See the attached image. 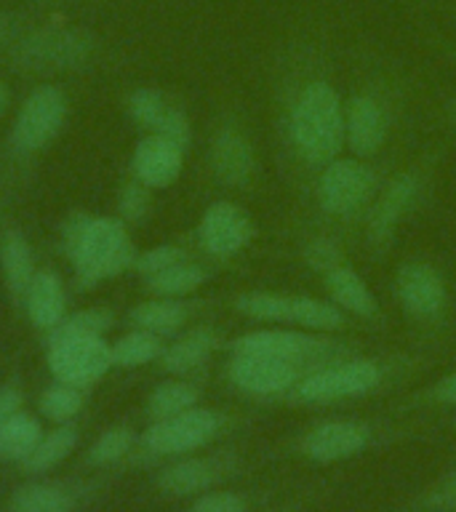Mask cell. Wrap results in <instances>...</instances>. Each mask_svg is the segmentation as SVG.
I'll use <instances>...</instances> for the list:
<instances>
[{
  "label": "cell",
  "instance_id": "obj_1",
  "mask_svg": "<svg viewBox=\"0 0 456 512\" xmlns=\"http://www.w3.org/2000/svg\"><path fill=\"white\" fill-rule=\"evenodd\" d=\"M275 166L294 195L344 152V88L326 24H302L280 43L270 72Z\"/></svg>",
  "mask_w": 456,
  "mask_h": 512
},
{
  "label": "cell",
  "instance_id": "obj_2",
  "mask_svg": "<svg viewBox=\"0 0 456 512\" xmlns=\"http://www.w3.org/2000/svg\"><path fill=\"white\" fill-rule=\"evenodd\" d=\"M416 120V83L406 67L368 46L352 48L344 83V152L403 158Z\"/></svg>",
  "mask_w": 456,
  "mask_h": 512
},
{
  "label": "cell",
  "instance_id": "obj_3",
  "mask_svg": "<svg viewBox=\"0 0 456 512\" xmlns=\"http://www.w3.org/2000/svg\"><path fill=\"white\" fill-rule=\"evenodd\" d=\"M435 350H366L352 358L336 360L331 366L312 371L307 379L296 384L280 408H342L363 400L382 398L392 392L406 390L419 376H424L435 363Z\"/></svg>",
  "mask_w": 456,
  "mask_h": 512
},
{
  "label": "cell",
  "instance_id": "obj_4",
  "mask_svg": "<svg viewBox=\"0 0 456 512\" xmlns=\"http://www.w3.org/2000/svg\"><path fill=\"white\" fill-rule=\"evenodd\" d=\"M403 158L366 160L339 155L312 176L296 198V227H320L336 232L347 243L360 240L368 211L382 190L384 179Z\"/></svg>",
  "mask_w": 456,
  "mask_h": 512
},
{
  "label": "cell",
  "instance_id": "obj_5",
  "mask_svg": "<svg viewBox=\"0 0 456 512\" xmlns=\"http://www.w3.org/2000/svg\"><path fill=\"white\" fill-rule=\"evenodd\" d=\"M448 150H451L448 136L432 139L414 158L400 160L384 179L360 232V243L371 262H384L395 248L398 232L422 211H427L435 198V187H438V176L443 171Z\"/></svg>",
  "mask_w": 456,
  "mask_h": 512
},
{
  "label": "cell",
  "instance_id": "obj_6",
  "mask_svg": "<svg viewBox=\"0 0 456 512\" xmlns=\"http://www.w3.org/2000/svg\"><path fill=\"white\" fill-rule=\"evenodd\" d=\"M419 430L422 424L392 411L387 416H323L280 440L275 454L331 467L416 440L422 435Z\"/></svg>",
  "mask_w": 456,
  "mask_h": 512
},
{
  "label": "cell",
  "instance_id": "obj_7",
  "mask_svg": "<svg viewBox=\"0 0 456 512\" xmlns=\"http://www.w3.org/2000/svg\"><path fill=\"white\" fill-rule=\"evenodd\" d=\"M392 302L419 347L435 350L454 331V291L446 270L430 254H408L392 272Z\"/></svg>",
  "mask_w": 456,
  "mask_h": 512
},
{
  "label": "cell",
  "instance_id": "obj_8",
  "mask_svg": "<svg viewBox=\"0 0 456 512\" xmlns=\"http://www.w3.org/2000/svg\"><path fill=\"white\" fill-rule=\"evenodd\" d=\"M64 254L70 256L80 286H96L134 270L136 251L120 216L72 214L62 230Z\"/></svg>",
  "mask_w": 456,
  "mask_h": 512
},
{
  "label": "cell",
  "instance_id": "obj_9",
  "mask_svg": "<svg viewBox=\"0 0 456 512\" xmlns=\"http://www.w3.org/2000/svg\"><path fill=\"white\" fill-rule=\"evenodd\" d=\"M227 350L235 355H256V358H278L288 363H302L310 368L331 366L336 360L352 358L363 352V342L350 334H320L304 328L270 326L246 331L235 336Z\"/></svg>",
  "mask_w": 456,
  "mask_h": 512
},
{
  "label": "cell",
  "instance_id": "obj_10",
  "mask_svg": "<svg viewBox=\"0 0 456 512\" xmlns=\"http://www.w3.org/2000/svg\"><path fill=\"white\" fill-rule=\"evenodd\" d=\"M206 168L216 187L238 195H254L262 184V158L246 118L235 110L219 115L211 128Z\"/></svg>",
  "mask_w": 456,
  "mask_h": 512
},
{
  "label": "cell",
  "instance_id": "obj_11",
  "mask_svg": "<svg viewBox=\"0 0 456 512\" xmlns=\"http://www.w3.org/2000/svg\"><path fill=\"white\" fill-rule=\"evenodd\" d=\"M243 424L246 416L232 414L224 408L195 406L182 414L152 422L142 435V448L155 459H171V456L176 459L211 446L216 438Z\"/></svg>",
  "mask_w": 456,
  "mask_h": 512
},
{
  "label": "cell",
  "instance_id": "obj_12",
  "mask_svg": "<svg viewBox=\"0 0 456 512\" xmlns=\"http://www.w3.org/2000/svg\"><path fill=\"white\" fill-rule=\"evenodd\" d=\"M312 371L315 368L302 366V363L230 352V358L224 363V382L232 392H238L240 398L254 400L259 406H278Z\"/></svg>",
  "mask_w": 456,
  "mask_h": 512
},
{
  "label": "cell",
  "instance_id": "obj_13",
  "mask_svg": "<svg viewBox=\"0 0 456 512\" xmlns=\"http://www.w3.org/2000/svg\"><path fill=\"white\" fill-rule=\"evenodd\" d=\"M246 472V456L238 448H216L211 454L176 456L174 462L160 467L155 486L166 496L187 499L214 491L227 480Z\"/></svg>",
  "mask_w": 456,
  "mask_h": 512
},
{
  "label": "cell",
  "instance_id": "obj_14",
  "mask_svg": "<svg viewBox=\"0 0 456 512\" xmlns=\"http://www.w3.org/2000/svg\"><path fill=\"white\" fill-rule=\"evenodd\" d=\"M259 235L254 216L235 200H214L203 211L195 230L198 251L214 262H230L240 256Z\"/></svg>",
  "mask_w": 456,
  "mask_h": 512
},
{
  "label": "cell",
  "instance_id": "obj_15",
  "mask_svg": "<svg viewBox=\"0 0 456 512\" xmlns=\"http://www.w3.org/2000/svg\"><path fill=\"white\" fill-rule=\"evenodd\" d=\"M48 368L56 382L72 387H91L112 368V350L104 336L51 334L48 339Z\"/></svg>",
  "mask_w": 456,
  "mask_h": 512
},
{
  "label": "cell",
  "instance_id": "obj_16",
  "mask_svg": "<svg viewBox=\"0 0 456 512\" xmlns=\"http://www.w3.org/2000/svg\"><path fill=\"white\" fill-rule=\"evenodd\" d=\"M67 96L56 86H40L35 88L24 104L19 107L11 128V142L16 150L22 152H38L54 142L56 136L62 134L64 123H67Z\"/></svg>",
  "mask_w": 456,
  "mask_h": 512
},
{
  "label": "cell",
  "instance_id": "obj_17",
  "mask_svg": "<svg viewBox=\"0 0 456 512\" xmlns=\"http://www.w3.org/2000/svg\"><path fill=\"white\" fill-rule=\"evenodd\" d=\"M320 286H323V294H326L328 302H334L336 307H342L350 318H355L366 331H387L390 328V320H387V312L379 304V299L374 296V291L368 288V283L363 280L355 264L347 259V262L336 264L326 275H320Z\"/></svg>",
  "mask_w": 456,
  "mask_h": 512
},
{
  "label": "cell",
  "instance_id": "obj_18",
  "mask_svg": "<svg viewBox=\"0 0 456 512\" xmlns=\"http://www.w3.org/2000/svg\"><path fill=\"white\" fill-rule=\"evenodd\" d=\"M91 54V40L78 30H38L16 48V62L27 70H72Z\"/></svg>",
  "mask_w": 456,
  "mask_h": 512
},
{
  "label": "cell",
  "instance_id": "obj_19",
  "mask_svg": "<svg viewBox=\"0 0 456 512\" xmlns=\"http://www.w3.org/2000/svg\"><path fill=\"white\" fill-rule=\"evenodd\" d=\"M184 147L160 134H147L134 147L131 155V171L136 182H142L150 190H166L182 176Z\"/></svg>",
  "mask_w": 456,
  "mask_h": 512
},
{
  "label": "cell",
  "instance_id": "obj_20",
  "mask_svg": "<svg viewBox=\"0 0 456 512\" xmlns=\"http://www.w3.org/2000/svg\"><path fill=\"white\" fill-rule=\"evenodd\" d=\"M224 336L216 326L200 323V326L187 328L171 344L163 347V355L158 358L160 368L174 376H190L200 368L208 366V360L222 350Z\"/></svg>",
  "mask_w": 456,
  "mask_h": 512
},
{
  "label": "cell",
  "instance_id": "obj_21",
  "mask_svg": "<svg viewBox=\"0 0 456 512\" xmlns=\"http://www.w3.org/2000/svg\"><path fill=\"white\" fill-rule=\"evenodd\" d=\"M24 304H27L32 326L40 331H54L62 326L67 318V294H64L62 278L54 270H40L24 294Z\"/></svg>",
  "mask_w": 456,
  "mask_h": 512
},
{
  "label": "cell",
  "instance_id": "obj_22",
  "mask_svg": "<svg viewBox=\"0 0 456 512\" xmlns=\"http://www.w3.org/2000/svg\"><path fill=\"white\" fill-rule=\"evenodd\" d=\"M296 256L315 278H320L331 267L350 259V243L320 227H296Z\"/></svg>",
  "mask_w": 456,
  "mask_h": 512
},
{
  "label": "cell",
  "instance_id": "obj_23",
  "mask_svg": "<svg viewBox=\"0 0 456 512\" xmlns=\"http://www.w3.org/2000/svg\"><path fill=\"white\" fill-rule=\"evenodd\" d=\"M192 312H195V304L187 302V299H163V296H155V299L136 304L134 310L128 312V320L134 323V328L166 336L176 334L179 328L187 326Z\"/></svg>",
  "mask_w": 456,
  "mask_h": 512
},
{
  "label": "cell",
  "instance_id": "obj_24",
  "mask_svg": "<svg viewBox=\"0 0 456 512\" xmlns=\"http://www.w3.org/2000/svg\"><path fill=\"white\" fill-rule=\"evenodd\" d=\"M0 270H3V278L11 288V294L24 299L38 270H35V256H32L30 243L22 232H3V238H0Z\"/></svg>",
  "mask_w": 456,
  "mask_h": 512
},
{
  "label": "cell",
  "instance_id": "obj_25",
  "mask_svg": "<svg viewBox=\"0 0 456 512\" xmlns=\"http://www.w3.org/2000/svg\"><path fill=\"white\" fill-rule=\"evenodd\" d=\"M211 280V270L203 262L195 259H184V262L168 267V270L158 272L144 278V286L152 296H163V299H187L198 291L200 286H206Z\"/></svg>",
  "mask_w": 456,
  "mask_h": 512
},
{
  "label": "cell",
  "instance_id": "obj_26",
  "mask_svg": "<svg viewBox=\"0 0 456 512\" xmlns=\"http://www.w3.org/2000/svg\"><path fill=\"white\" fill-rule=\"evenodd\" d=\"M443 408H456V366L438 376L435 382L400 395L392 403V414L411 416L416 411H443Z\"/></svg>",
  "mask_w": 456,
  "mask_h": 512
},
{
  "label": "cell",
  "instance_id": "obj_27",
  "mask_svg": "<svg viewBox=\"0 0 456 512\" xmlns=\"http://www.w3.org/2000/svg\"><path fill=\"white\" fill-rule=\"evenodd\" d=\"M200 395H203V390L198 387V382H192L187 376L166 379V382H160L150 392V398H147V414H150L152 422L182 414V411H190V408L200 406Z\"/></svg>",
  "mask_w": 456,
  "mask_h": 512
},
{
  "label": "cell",
  "instance_id": "obj_28",
  "mask_svg": "<svg viewBox=\"0 0 456 512\" xmlns=\"http://www.w3.org/2000/svg\"><path fill=\"white\" fill-rule=\"evenodd\" d=\"M232 310L240 318L254 320L262 326H283L286 323L288 291H272V288H248L232 296Z\"/></svg>",
  "mask_w": 456,
  "mask_h": 512
},
{
  "label": "cell",
  "instance_id": "obj_29",
  "mask_svg": "<svg viewBox=\"0 0 456 512\" xmlns=\"http://www.w3.org/2000/svg\"><path fill=\"white\" fill-rule=\"evenodd\" d=\"M75 507L78 499L62 483H27L8 502L11 512H75Z\"/></svg>",
  "mask_w": 456,
  "mask_h": 512
},
{
  "label": "cell",
  "instance_id": "obj_30",
  "mask_svg": "<svg viewBox=\"0 0 456 512\" xmlns=\"http://www.w3.org/2000/svg\"><path fill=\"white\" fill-rule=\"evenodd\" d=\"M78 448V430L72 424H56L51 432H43V438L27 459L22 462L24 472H48L56 464H62L67 456Z\"/></svg>",
  "mask_w": 456,
  "mask_h": 512
},
{
  "label": "cell",
  "instance_id": "obj_31",
  "mask_svg": "<svg viewBox=\"0 0 456 512\" xmlns=\"http://www.w3.org/2000/svg\"><path fill=\"white\" fill-rule=\"evenodd\" d=\"M43 438V427L32 414L19 411L6 424H0V459L24 462Z\"/></svg>",
  "mask_w": 456,
  "mask_h": 512
},
{
  "label": "cell",
  "instance_id": "obj_32",
  "mask_svg": "<svg viewBox=\"0 0 456 512\" xmlns=\"http://www.w3.org/2000/svg\"><path fill=\"white\" fill-rule=\"evenodd\" d=\"M163 336L152 334V331H142V328H134L123 334L115 344H110L112 350V366L118 368H139L147 366L152 360H158L163 355Z\"/></svg>",
  "mask_w": 456,
  "mask_h": 512
},
{
  "label": "cell",
  "instance_id": "obj_33",
  "mask_svg": "<svg viewBox=\"0 0 456 512\" xmlns=\"http://www.w3.org/2000/svg\"><path fill=\"white\" fill-rule=\"evenodd\" d=\"M174 107L176 104L171 102L163 91H158V88L142 86L134 88V91L128 94V115H131V120H134L136 126L144 128L147 134H158Z\"/></svg>",
  "mask_w": 456,
  "mask_h": 512
},
{
  "label": "cell",
  "instance_id": "obj_34",
  "mask_svg": "<svg viewBox=\"0 0 456 512\" xmlns=\"http://www.w3.org/2000/svg\"><path fill=\"white\" fill-rule=\"evenodd\" d=\"M83 406H86L83 390L64 382H56L51 387H46L38 400L40 414L51 419L54 424H70V419H75L83 411Z\"/></svg>",
  "mask_w": 456,
  "mask_h": 512
},
{
  "label": "cell",
  "instance_id": "obj_35",
  "mask_svg": "<svg viewBox=\"0 0 456 512\" xmlns=\"http://www.w3.org/2000/svg\"><path fill=\"white\" fill-rule=\"evenodd\" d=\"M403 512H456V467L416 491Z\"/></svg>",
  "mask_w": 456,
  "mask_h": 512
},
{
  "label": "cell",
  "instance_id": "obj_36",
  "mask_svg": "<svg viewBox=\"0 0 456 512\" xmlns=\"http://www.w3.org/2000/svg\"><path fill=\"white\" fill-rule=\"evenodd\" d=\"M134 430L131 427H112L104 435L91 443L88 448V464H96V467H104V464H115L120 459H126L134 448Z\"/></svg>",
  "mask_w": 456,
  "mask_h": 512
},
{
  "label": "cell",
  "instance_id": "obj_37",
  "mask_svg": "<svg viewBox=\"0 0 456 512\" xmlns=\"http://www.w3.org/2000/svg\"><path fill=\"white\" fill-rule=\"evenodd\" d=\"M259 496L254 491H230V488H214L206 494L195 496L187 512H251Z\"/></svg>",
  "mask_w": 456,
  "mask_h": 512
},
{
  "label": "cell",
  "instance_id": "obj_38",
  "mask_svg": "<svg viewBox=\"0 0 456 512\" xmlns=\"http://www.w3.org/2000/svg\"><path fill=\"white\" fill-rule=\"evenodd\" d=\"M184 259H192L190 251L184 246H176V243H160V246H152L142 254H136L134 270L142 275V278H150V275H158V272L174 267V264L184 262Z\"/></svg>",
  "mask_w": 456,
  "mask_h": 512
},
{
  "label": "cell",
  "instance_id": "obj_39",
  "mask_svg": "<svg viewBox=\"0 0 456 512\" xmlns=\"http://www.w3.org/2000/svg\"><path fill=\"white\" fill-rule=\"evenodd\" d=\"M112 326V312L104 307H88V310L72 312L64 318L59 328L51 334H75V336H104V331Z\"/></svg>",
  "mask_w": 456,
  "mask_h": 512
},
{
  "label": "cell",
  "instance_id": "obj_40",
  "mask_svg": "<svg viewBox=\"0 0 456 512\" xmlns=\"http://www.w3.org/2000/svg\"><path fill=\"white\" fill-rule=\"evenodd\" d=\"M152 211V190L144 187L142 182H128L123 184L118 198V214L123 222H142Z\"/></svg>",
  "mask_w": 456,
  "mask_h": 512
},
{
  "label": "cell",
  "instance_id": "obj_41",
  "mask_svg": "<svg viewBox=\"0 0 456 512\" xmlns=\"http://www.w3.org/2000/svg\"><path fill=\"white\" fill-rule=\"evenodd\" d=\"M326 491H331V483H312V486H304L302 491H296L283 502L272 504V507H259V510L251 512H307Z\"/></svg>",
  "mask_w": 456,
  "mask_h": 512
},
{
  "label": "cell",
  "instance_id": "obj_42",
  "mask_svg": "<svg viewBox=\"0 0 456 512\" xmlns=\"http://www.w3.org/2000/svg\"><path fill=\"white\" fill-rule=\"evenodd\" d=\"M22 403V390L14 387V384H3V387H0V424H6L11 416L19 414V411H22Z\"/></svg>",
  "mask_w": 456,
  "mask_h": 512
},
{
  "label": "cell",
  "instance_id": "obj_43",
  "mask_svg": "<svg viewBox=\"0 0 456 512\" xmlns=\"http://www.w3.org/2000/svg\"><path fill=\"white\" fill-rule=\"evenodd\" d=\"M443 123L456 131V94L451 96L446 104H443Z\"/></svg>",
  "mask_w": 456,
  "mask_h": 512
},
{
  "label": "cell",
  "instance_id": "obj_44",
  "mask_svg": "<svg viewBox=\"0 0 456 512\" xmlns=\"http://www.w3.org/2000/svg\"><path fill=\"white\" fill-rule=\"evenodd\" d=\"M8 35H11V19L0 11V43H6Z\"/></svg>",
  "mask_w": 456,
  "mask_h": 512
},
{
  "label": "cell",
  "instance_id": "obj_45",
  "mask_svg": "<svg viewBox=\"0 0 456 512\" xmlns=\"http://www.w3.org/2000/svg\"><path fill=\"white\" fill-rule=\"evenodd\" d=\"M6 107H8V88H6V83L0 80V115H3V110H6Z\"/></svg>",
  "mask_w": 456,
  "mask_h": 512
},
{
  "label": "cell",
  "instance_id": "obj_46",
  "mask_svg": "<svg viewBox=\"0 0 456 512\" xmlns=\"http://www.w3.org/2000/svg\"><path fill=\"white\" fill-rule=\"evenodd\" d=\"M451 424H454V430H456V416H454V419H451Z\"/></svg>",
  "mask_w": 456,
  "mask_h": 512
}]
</instances>
